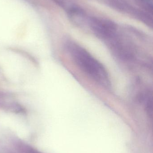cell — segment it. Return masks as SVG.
<instances>
[{
  "label": "cell",
  "instance_id": "cell-1",
  "mask_svg": "<svg viewBox=\"0 0 153 153\" xmlns=\"http://www.w3.org/2000/svg\"><path fill=\"white\" fill-rule=\"evenodd\" d=\"M66 48L75 64L86 75L102 87L110 88L111 82L106 68L85 48L73 42L67 43Z\"/></svg>",
  "mask_w": 153,
  "mask_h": 153
},
{
  "label": "cell",
  "instance_id": "cell-2",
  "mask_svg": "<svg viewBox=\"0 0 153 153\" xmlns=\"http://www.w3.org/2000/svg\"><path fill=\"white\" fill-rule=\"evenodd\" d=\"M90 25L95 35L105 42L117 33V27L116 23L109 20L91 18L90 19Z\"/></svg>",
  "mask_w": 153,
  "mask_h": 153
},
{
  "label": "cell",
  "instance_id": "cell-3",
  "mask_svg": "<svg viewBox=\"0 0 153 153\" xmlns=\"http://www.w3.org/2000/svg\"><path fill=\"white\" fill-rule=\"evenodd\" d=\"M133 13H132L134 15L135 17L137 18L139 20L149 27H152L153 19L150 13L136 9H134Z\"/></svg>",
  "mask_w": 153,
  "mask_h": 153
},
{
  "label": "cell",
  "instance_id": "cell-4",
  "mask_svg": "<svg viewBox=\"0 0 153 153\" xmlns=\"http://www.w3.org/2000/svg\"><path fill=\"white\" fill-rule=\"evenodd\" d=\"M140 2L144 8L150 12L152 13L153 11V0H139Z\"/></svg>",
  "mask_w": 153,
  "mask_h": 153
}]
</instances>
